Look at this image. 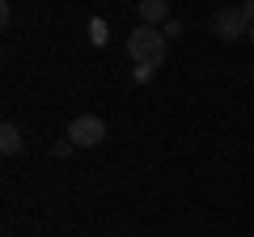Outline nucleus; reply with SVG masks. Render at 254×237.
Returning a JSON list of instances; mask_svg holds the SVG:
<instances>
[{
  "label": "nucleus",
  "instance_id": "f257e3e1",
  "mask_svg": "<svg viewBox=\"0 0 254 237\" xmlns=\"http://www.w3.org/2000/svg\"><path fill=\"white\" fill-rule=\"evenodd\" d=\"M165 51H170V38H165L161 30H153V26H136L127 34V55L136 59V68H148V72L161 68Z\"/></svg>",
  "mask_w": 254,
  "mask_h": 237
},
{
  "label": "nucleus",
  "instance_id": "f03ea898",
  "mask_svg": "<svg viewBox=\"0 0 254 237\" xmlns=\"http://www.w3.org/2000/svg\"><path fill=\"white\" fill-rule=\"evenodd\" d=\"M68 140H72L76 148H98L102 140H106V123H102L98 115H76L72 123H68Z\"/></svg>",
  "mask_w": 254,
  "mask_h": 237
},
{
  "label": "nucleus",
  "instance_id": "7ed1b4c3",
  "mask_svg": "<svg viewBox=\"0 0 254 237\" xmlns=\"http://www.w3.org/2000/svg\"><path fill=\"white\" fill-rule=\"evenodd\" d=\"M212 30H216V38H242V34H250V21L242 17V4L237 9H220L216 17H212Z\"/></svg>",
  "mask_w": 254,
  "mask_h": 237
},
{
  "label": "nucleus",
  "instance_id": "20e7f679",
  "mask_svg": "<svg viewBox=\"0 0 254 237\" xmlns=\"http://www.w3.org/2000/svg\"><path fill=\"white\" fill-rule=\"evenodd\" d=\"M140 21H144V26H161L165 30V21H174L170 17V0H140Z\"/></svg>",
  "mask_w": 254,
  "mask_h": 237
},
{
  "label": "nucleus",
  "instance_id": "39448f33",
  "mask_svg": "<svg viewBox=\"0 0 254 237\" xmlns=\"http://www.w3.org/2000/svg\"><path fill=\"white\" fill-rule=\"evenodd\" d=\"M0 153H4V157H17L21 153V127H17V123H4V127H0Z\"/></svg>",
  "mask_w": 254,
  "mask_h": 237
},
{
  "label": "nucleus",
  "instance_id": "423d86ee",
  "mask_svg": "<svg viewBox=\"0 0 254 237\" xmlns=\"http://www.w3.org/2000/svg\"><path fill=\"white\" fill-rule=\"evenodd\" d=\"M89 38H93L98 47L110 43V34H106V17H93V21H89Z\"/></svg>",
  "mask_w": 254,
  "mask_h": 237
},
{
  "label": "nucleus",
  "instance_id": "0eeeda50",
  "mask_svg": "<svg viewBox=\"0 0 254 237\" xmlns=\"http://www.w3.org/2000/svg\"><path fill=\"white\" fill-rule=\"evenodd\" d=\"M161 34H165V38H178V34H182V21H165Z\"/></svg>",
  "mask_w": 254,
  "mask_h": 237
},
{
  "label": "nucleus",
  "instance_id": "6e6552de",
  "mask_svg": "<svg viewBox=\"0 0 254 237\" xmlns=\"http://www.w3.org/2000/svg\"><path fill=\"white\" fill-rule=\"evenodd\" d=\"M72 148H76L72 140H60V144H55V157H68V153H72Z\"/></svg>",
  "mask_w": 254,
  "mask_h": 237
},
{
  "label": "nucleus",
  "instance_id": "1a4fd4ad",
  "mask_svg": "<svg viewBox=\"0 0 254 237\" xmlns=\"http://www.w3.org/2000/svg\"><path fill=\"white\" fill-rule=\"evenodd\" d=\"M242 17L250 21V26H254V0H246V4H242Z\"/></svg>",
  "mask_w": 254,
  "mask_h": 237
},
{
  "label": "nucleus",
  "instance_id": "9d476101",
  "mask_svg": "<svg viewBox=\"0 0 254 237\" xmlns=\"http://www.w3.org/2000/svg\"><path fill=\"white\" fill-rule=\"evenodd\" d=\"M250 43H254V26H250Z\"/></svg>",
  "mask_w": 254,
  "mask_h": 237
}]
</instances>
